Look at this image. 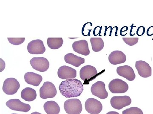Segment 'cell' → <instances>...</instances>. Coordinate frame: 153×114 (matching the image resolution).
Wrapping results in <instances>:
<instances>
[{
    "label": "cell",
    "mask_w": 153,
    "mask_h": 114,
    "mask_svg": "<svg viewBox=\"0 0 153 114\" xmlns=\"http://www.w3.org/2000/svg\"><path fill=\"white\" fill-rule=\"evenodd\" d=\"M59 89L61 94L66 98L76 97L82 94L83 86L77 79H69L61 82Z\"/></svg>",
    "instance_id": "6da1fadb"
},
{
    "label": "cell",
    "mask_w": 153,
    "mask_h": 114,
    "mask_svg": "<svg viewBox=\"0 0 153 114\" xmlns=\"http://www.w3.org/2000/svg\"><path fill=\"white\" fill-rule=\"evenodd\" d=\"M64 108L67 114H80L82 110V103L78 99H70L64 102Z\"/></svg>",
    "instance_id": "7a4b0ae2"
},
{
    "label": "cell",
    "mask_w": 153,
    "mask_h": 114,
    "mask_svg": "<svg viewBox=\"0 0 153 114\" xmlns=\"http://www.w3.org/2000/svg\"><path fill=\"white\" fill-rule=\"evenodd\" d=\"M109 90L113 94H123L128 89V86L126 82L119 79L113 80L108 85Z\"/></svg>",
    "instance_id": "3957f363"
},
{
    "label": "cell",
    "mask_w": 153,
    "mask_h": 114,
    "mask_svg": "<svg viewBox=\"0 0 153 114\" xmlns=\"http://www.w3.org/2000/svg\"><path fill=\"white\" fill-rule=\"evenodd\" d=\"M57 93L55 85L50 82H45L40 89V97L44 99L55 97Z\"/></svg>",
    "instance_id": "277c9868"
},
{
    "label": "cell",
    "mask_w": 153,
    "mask_h": 114,
    "mask_svg": "<svg viewBox=\"0 0 153 114\" xmlns=\"http://www.w3.org/2000/svg\"><path fill=\"white\" fill-rule=\"evenodd\" d=\"M20 85L19 81L13 78L6 79L3 86V91L7 95H14L20 88Z\"/></svg>",
    "instance_id": "5b68a950"
},
{
    "label": "cell",
    "mask_w": 153,
    "mask_h": 114,
    "mask_svg": "<svg viewBox=\"0 0 153 114\" xmlns=\"http://www.w3.org/2000/svg\"><path fill=\"white\" fill-rule=\"evenodd\" d=\"M30 64L33 69L40 72H46L49 67V61L44 57H34L30 60Z\"/></svg>",
    "instance_id": "8992f818"
},
{
    "label": "cell",
    "mask_w": 153,
    "mask_h": 114,
    "mask_svg": "<svg viewBox=\"0 0 153 114\" xmlns=\"http://www.w3.org/2000/svg\"><path fill=\"white\" fill-rule=\"evenodd\" d=\"M85 110L91 114H99L102 110V104L94 98H89L85 102Z\"/></svg>",
    "instance_id": "52a82bcc"
},
{
    "label": "cell",
    "mask_w": 153,
    "mask_h": 114,
    "mask_svg": "<svg viewBox=\"0 0 153 114\" xmlns=\"http://www.w3.org/2000/svg\"><path fill=\"white\" fill-rule=\"evenodd\" d=\"M27 49L30 53L33 55L42 54L46 51L44 42L40 39L33 40L30 42L28 44Z\"/></svg>",
    "instance_id": "ba28073f"
},
{
    "label": "cell",
    "mask_w": 153,
    "mask_h": 114,
    "mask_svg": "<svg viewBox=\"0 0 153 114\" xmlns=\"http://www.w3.org/2000/svg\"><path fill=\"white\" fill-rule=\"evenodd\" d=\"M131 103V100L128 96H114L111 98L110 103L112 107L120 110L126 106L130 105Z\"/></svg>",
    "instance_id": "9c48e42d"
},
{
    "label": "cell",
    "mask_w": 153,
    "mask_h": 114,
    "mask_svg": "<svg viewBox=\"0 0 153 114\" xmlns=\"http://www.w3.org/2000/svg\"><path fill=\"white\" fill-rule=\"evenodd\" d=\"M6 104L9 108L14 111L27 113L31 109V106L29 104L22 102L18 99L10 100Z\"/></svg>",
    "instance_id": "30bf717a"
},
{
    "label": "cell",
    "mask_w": 153,
    "mask_h": 114,
    "mask_svg": "<svg viewBox=\"0 0 153 114\" xmlns=\"http://www.w3.org/2000/svg\"><path fill=\"white\" fill-rule=\"evenodd\" d=\"M91 91L92 94L101 99H105L108 96V93L105 89V84L103 82L97 81L94 84Z\"/></svg>",
    "instance_id": "8fae6325"
},
{
    "label": "cell",
    "mask_w": 153,
    "mask_h": 114,
    "mask_svg": "<svg viewBox=\"0 0 153 114\" xmlns=\"http://www.w3.org/2000/svg\"><path fill=\"white\" fill-rule=\"evenodd\" d=\"M135 67L139 75L142 77L147 78L152 76V68L149 64L144 61L136 62Z\"/></svg>",
    "instance_id": "7c38bea8"
},
{
    "label": "cell",
    "mask_w": 153,
    "mask_h": 114,
    "mask_svg": "<svg viewBox=\"0 0 153 114\" xmlns=\"http://www.w3.org/2000/svg\"><path fill=\"white\" fill-rule=\"evenodd\" d=\"M57 75L60 78L63 80L74 79L76 76V71L68 66H63L58 69Z\"/></svg>",
    "instance_id": "4fadbf2b"
},
{
    "label": "cell",
    "mask_w": 153,
    "mask_h": 114,
    "mask_svg": "<svg viewBox=\"0 0 153 114\" xmlns=\"http://www.w3.org/2000/svg\"><path fill=\"white\" fill-rule=\"evenodd\" d=\"M97 74L96 69L93 66L86 65L81 68L79 72L80 78L82 80L88 81L91 80Z\"/></svg>",
    "instance_id": "5bb4252c"
},
{
    "label": "cell",
    "mask_w": 153,
    "mask_h": 114,
    "mask_svg": "<svg viewBox=\"0 0 153 114\" xmlns=\"http://www.w3.org/2000/svg\"><path fill=\"white\" fill-rule=\"evenodd\" d=\"M72 48L74 52L83 56H87L90 54L88 43L85 40H81L74 42Z\"/></svg>",
    "instance_id": "9a60e30c"
},
{
    "label": "cell",
    "mask_w": 153,
    "mask_h": 114,
    "mask_svg": "<svg viewBox=\"0 0 153 114\" xmlns=\"http://www.w3.org/2000/svg\"><path fill=\"white\" fill-rule=\"evenodd\" d=\"M117 72L119 75L123 77L128 80L132 81L136 77L134 70L130 66L125 65L118 67Z\"/></svg>",
    "instance_id": "2e32d148"
},
{
    "label": "cell",
    "mask_w": 153,
    "mask_h": 114,
    "mask_svg": "<svg viewBox=\"0 0 153 114\" xmlns=\"http://www.w3.org/2000/svg\"><path fill=\"white\" fill-rule=\"evenodd\" d=\"M108 59L111 64L116 65L125 62L126 61V57L123 52L116 50L111 53Z\"/></svg>",
    "instance_id": "e0dca14e"
},
{
    "label": "cell",
    "mask_w": 153,
    "mask_h": 114,
    "mask_svg": "<svg viewBox=\"0 0 153 114\" xmlns=\"http://www.w3.org/2000/svg\"><path fill=\"white\" fill-rule=\"evenodd\" d=\"M25 80L28 84L38 86L42 81L43 78L41 75L33 72H28L25 74Z\"/></svg>",
    "instance_id": "ac0fdd59"
},
{
    "label": "cell",
    "mask_w": 153,
    "mask_h": 114,
    "mask_svg": "<svg viewBox=\"0 0 153 114\" xmlns=\"http://www.w3.org/2000/svg\"><path fill=\"white\" fill-rule=\"evenodd\" d=\"M64 60L67 64L78 67L85 63V59L81 57L77 56L71 53H69L65 55Z\"/></svg>",
    "instance_id": "d6986e66"
},
{
    "label": "cell",
    "mask_w": 153,
    "mask_h": 114,
    "mask_svg": "<svg viewBox=\"0 0 153 114\" xmlns=\"http://www.w3.org/2000/svg\"><path fill=\"white\" fill-rule=\"evenodd\" d=\"M44 110L47 114H59L60 107L55 101H48L44 104Z\"/></svg>",
    "instance_id": "ffe728a7"
},
{
    "label": "cell",
    "mask_w": 153,
    "mask_h": 114,
    "mask_svg": "<svg viewBox=\"0 0 153 114\" xmlns=\"http://www.w3.org/2000/svg\"><path fill=\"white\" fill-rule=\"evenodd\" d=\"M21 97L27 102L34 101L37 97L36 91L32 88L27 87L22 90L21 92Z\"/></svg>",
    "instance_id": "44dd1931"
},
{
    "label": "cell",
    "mask_w": 153,
    "mask_h": 114,
    "mask_svg": "<svg viewBox=\"0 0 153 114\" xmlns=\"http://www.w3.org/2000/svg\"><path fill=\"white\" fill-rule=\"evenodd\" d=\"M63 42L62 38H48L47 45L50 49L57 50L62 46Z\"/></svg>",
    "instance_id": "7402d4cb"
},
{
    "label": "cell",
    "mask_w": 153,
    "mask_h": 114,
    "mask_svg": "<svg viewBox=\"0 0 153 114\" xmlns=\"http://www.w3.org/2000/svg\"><path fill=\"white\" fill-rule=\"evenodd\" d=\"M90 40L93 51H100L104 48V42L101 38H91Z\"/></svg>",
    "instance_id": "603a6c76"
},
{
    "label": "cell",
    "mask_w": 153,
    "mask_h": 114,
    "mask_svg": "<svg viewBox=\"0 0 153 114\" xmlns=\"http://www.w3.org/2000/svg\"><path fill=\"white\" fill-rule=\"evenodd\" d=\"M123 114H143L142 110L137 107H131L123 111Z\"/></svg>",
    "instance_id": "cb8c5ba5"
},
{
    "label": "cell",
    "mask_w": 153,
    "mask_h": 114,
    "mask_svg": "<svg viewBox=\"0 0 153 114\" xmlns=\"http://www.w3.org/2000/svg\"><path fill=\"white\" fill-rule=\"evenodd\" d=\"M10 43L14 45H21L25 41V38H8Z\"/></svg>",
    "instance_id": "d4e9b609"
},
{
    "label": "cell",
    "mask_w": 153,
    "mask_h": 114,
    "mask_svg": "<svg viewBox=\"0 0 153 114\" xmlns=\"http://www.w3.org/2000/svg\"><path fill=\"white\" fill-rule=\"evenodd\" d=\"M123 39L127 45L130 46L136 45L139 40L138 38H123Z\"/></svg>",
    "instance_id": "484cf974"
},
{
    "label": "cell",
    "mask_w": 153,
    "mask_h": 114,
    "mask_svg": "<svg viewBox=\"0 0 153 114\" xmlns=\"http://www.w3.org/2000/svg\"><path fill=\"white\" fill-rule=\"evenodd\" d=\"M106 114H120L114 111H111L109 112L108 113Z\"/></svg>",
    "instance_id": "4316f807"
},
{
    "label": "cell",
    "mask_w": 153,
    "mask_h": 114,
    "mask_svg": "<svg viewBox=\"0 0 153 114\" xmlns=\"http://www.w3.org/2000/svg\"><path fill=\"white\" fill-rule=\"evenodd\" d=\"M31 114H42L41 113H38V112H34V113H31Z\"/></svg>",
    "instance_id": "83f0119b"
},
{
    "label": "cell",
    "mask_w": 153,
    "mask_h": 114,
    "mask_svg": "<svg viewBox=\"0 0 153 114\" xmlns=\"http://www.w3.org/2000/svg\"></svg>",
    "instance_id": "f1b7e54d"
}]
</instances>
